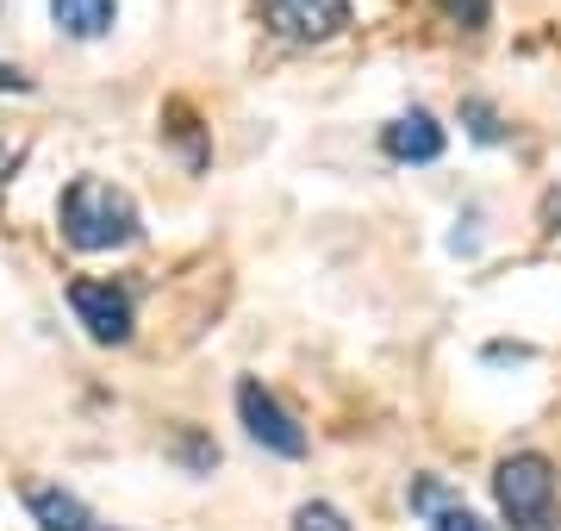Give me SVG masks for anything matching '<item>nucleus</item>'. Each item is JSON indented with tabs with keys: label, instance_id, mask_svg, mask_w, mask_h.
<instances>
[{
	"label": "nucleus",
	"instance_id": "obj_1",
	"mask_svg": "<svg viewBox=\"0 0 561 531\" xmlns=\"http://www.w3.org/2000/svg\"><path fill=\"white\" fill-rule=\"evenodd\" d=\"M57 225H62V238L76 250H88V257H94V250H125L144 231L138 201H131L125 188L101 182V176H76V182L62 188Z\"/></svg>",
	"mask_w": 561,
	"mask_h": 531
},
{
	"label": "nucleus",
	"instance_id": "obj_2",
	"mask_svg": "<svg viewBox=\"0 0 561 531\" xmlns=\"http://www.w3.org/2000/svg\"><path fill=\"white\" fill-rule=\"evenodd\" d=\"M493 500H500L512 531H556V463L542 450H512V456H500Z\"/></svg>",
	"mask_w": 561,
	"mask_h": 531
},
{
	"label": "nucleus",
	"instance_id": "obj_3",
	"mask_svg": "<svg viewBox=\"0 0 561 531\" xmlns=\"http://www.w3.org/2000/svg\"><path fill=\"white\" fill-rule=\"evenodd\" d=\"M356 0H262V25L287 44H324L350 25Z\"/></svg>",
	"mask_w": 561,
	"mask_h": 531
},
{
	"label": "nucleus",
	"instance_id": "obj_4",
	"mask_svg": "<svg viewBox=\"0 0 561 531\" xmlns=\"http://www.w3.org/2000/svg\"><path fill=\"white\" fill-rule=\"evenodd\" d=\"M238 419H243V431H250L262 450H275V456H306L300 419L280 407V400L262 388L256 375H250V382H238Z\"/></svg>",
	"mask_w": 561,
	"mask_h": 531
},
{
	"label": "nucleus",
	"instance_id": "obj_5",
	"mask_svg": "<svg viewBox=\"0 0 561 531\" xmlns=\"http://www.w3.org/2000/svg\"><path fill=\"white\" fill-rule=\"evenodd\" d=\"M69 307L88 326L94 344H125L131 338V294L113 282H69Z\"/></svg>",
	"mask_w": 561,
	"mask_h": 531
},
{
	"label": "nucleus",
	"instance_id": "obj_6",
	"mask_svg": "<svg viewBox=\"0 0 561 531\" xmlns=\"http://www.w3.org/2000/svg\"><path fill=\"white\" fill-rule=\"evenodd\" d=\"M381 144H387L393 163H437L443 157V125L431 120L424 106H412V113H400V120L381 132Z\"/></svg>",
	"mask_w": 561,
	"mask_h": 531
},
{
	"label": "nucleus",
	"instance_id": "obj_7",
	"mask_svg": "<svg viewBox=\"0 0 561 531\" xmlns=\"http://www.w3.org/2000/svg\"><path fill=\"white\" fill-rule=\"evenodd\" d=\"M25 507H32V519H38V531H94L88 500H76L69 488H32Z\"/></svg>",
	"mask_w": 561,
	"mask_h": 531
},
{
	"label": "nucleus",
	"instance_id": "obj_8",
	"mask_svg": "<svg viewBox=\"0 0 561 531\" xmlns=\"http://www.w3.org/2000/svg\"><path fill=\"white\" fill-rule=\"evenodd\" d=\"M50 20L69 38H106L119 20V0H50Z\"/></svg>",
	"mask_w": 561,
	"mask_h": 531
},
{
	"label": "nucleus",
	"instance_id": "obj_9",
	"mask_svg": "<svg viewBox=\"0 0 561 531\" xmlns=\"http://www.w3.org/2000/svg\"><path fill=\"white\" fill-rule=\"evenodd\" d=\"M294 531H350V519H343L331 500H306V507L294 512Z\"/></svg>",
	"mask_w": 561,
	"mask_h": 531
},
{
	"label": "nucleus",
	"instance_id": "obj_10",
	"mask_svg": "<svg viewBox=\"0 0 561 531\" xmlns=\"http://www.w3.org/2000/svg\"><path fill=\"white\" fill-rule=\"evenodd\" d=\"M437 7L461 25V32H481V25L493 20V0H437Z\"/></svg>",
	"mask_w": 561,
	"mask_h": 531
},
{
	"label": "nucleus",
	"instance_id": "obj_11",
	"mask_svg": "<svg viewBox=\"0 0 561 531\" xmlns=\"http://www.w3.org/2000/svg\"><path fill=\"white\" fill-rule=\"evenodd\" d=\"M461 120H468V132H474L481 144H500L505 138V125L493 120V106H486V101H468V106H461Z\"/></svg>",
	"mask_w": 561,
	"mask_h": 531
},
{
	"label": "nucleus",
	"instance_id": "obj_12",
	"mask_svg": "<svg viewBox=\"0 0 561 531\" xmlns=\"http://www.w3.org/2000/svg\"><path fill=\"white\" fill-rule=\"evenodd\" d=\"M412 507H419V512H431V519H437V512L449 507V488H443V482H431V475H424V482H412Z\"/></svg>",
	"mask_w": 561,
	"mask_h": 531
},
{
	"label": "nucleus",
	"instance_id": "obj_13",
	"mask_svg": "<svg viewBox=\"0 0 561 531\" xmlns=\"http://www.w3.org/2000/svg\"><path fill=\"white\" fill-rule=\"evenodd\" d=\"M431 531H486V526H481L468 507H443L437 519H431Z\"/></svg>",
	"mask_w": 561,
	"mask_h": 531
}]
</instances>
